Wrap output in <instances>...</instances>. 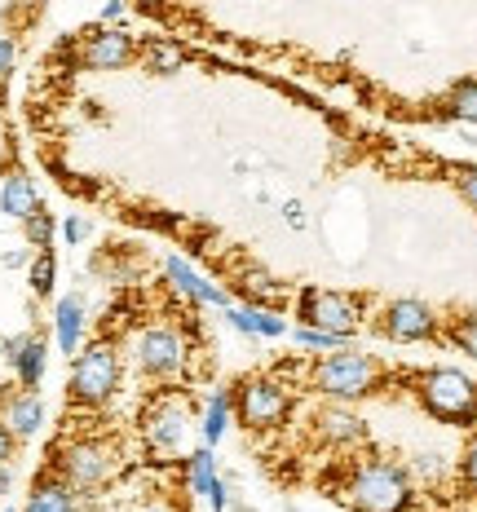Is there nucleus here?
Returning <instances> with one entry per match:
<instances>
[{
    "instance_id": "f257e3e1",
    "label": "nucleus",
    "mask_w": 477,
    "mask_h": 512,
    "mask_svg": "<svg viewBox=\"0 0 477 512\" xmlns=\"http://www.w3.org/2000/svg\"><path fill=\"white\" fill-rule=\"evenodd\" d=\"M385 380V367H380L363 349H332V354H318V362L310 367V389L323 393L332 402H358L367 393L380 389Z\"/></svg>"
},
{
    "instance_id": "f03ea898",
    "label": "nucleus",
    "mask_w": 477,
    "mask_h": 512,
    "mask_svg": "<svg viewBox=\"0 0 477 512\" xmlns=\"http://www.w3.org/2000/svg\"><path fill=\"white\" fill-rule=\"evenodd\" d=\"M332 499H345L354 512H407L411 504V482L398 464L389 460H363L349 468L341 495Z\"/></svg>"
},
{
    "instance_id": "7ed1b4c3",
    "label": "nucleus",
    "mask_w": 477,
    "mask_h": 512,
    "mask_svg": "<svg viewBox=\"0 0 477 512\" xmlns=\"http://www.w3.org/2000/svg\"><path fill=\"white\" fill-rule=\"evenodd\" d=\"M416 393H420V407L442 424H460L469 429L477 424V380H469L464 371L455 367H433L416 376Z\"/></svg>"
},
{
    "instance_id": "20e7f679",
    "label": "nucleus",
    "mask_w": 477,
    "mask_h": 512,
    "mask_svg": "<svg viewBox=\"0 0 477 512\" xmlns=\"http://www.w3.org/2000/svg\"><path fill=\"white\" fill-rule=\"evenodd\" d=\"M296 318L305 327H323L332 336L354 340V332L363 327V296L341 292V287H305L296 296Z\"/></svg>"
},
{
    "instance_id": "39448f33",
    "label": "nucleus",
    "mask_w": 477,
    "mask_h": 512,
    "mask_svg": "<svg viewBox=\"0 0 477 512\" xmlns=\"http://www.w3.org/2000/svg\"><path fill=\"white\" fill-rule=\"evenodd\" d=\"M115 389H120V354L111 340H93L89 349H80L76 367H71V402L102 407L115 398Z\"/></svg>"
},
{
    "instance_id": "423d86ee",
    "label": "nucleus",
    "mask_w": 477,
    "mask_h": 512,
    "mask_svg": "<svg viewBox=\"0 0 477 512\" xmlns=\"http://www.w3.org/2000/svg\"><path fill=\"white\" fill-rule=\"evenodd\" d=\"M235 411H239V424L252 433L279 429L292 411V393L279 376H248L235 393Z\"/></svg>"
},
{
    "instance_id": "0eeeda50",
    "label": "nucleus",
    "mask_w": 477,
    "mask_h": 512,
    "mask_svg": "<svg viewBox=\"0 0 477 512\" xmlns=\"http://www.w3.org/2000/svg\"><path fill=\"white\" fill-rule=\"evenodd\" d=\"M438 323H442V318L433 314L424 301H416V296H402V301H389L385 309H380L376 332L385 340H394V345H424V340L438 336Z\"/></svg>"
},
{
    "instance_id": "6e6552de",
    "label": "nucleus",
    "mask_w": 477,
    "mask_h": 512,
    "mask_svg": "<svg viewBox=\"0 0 477 512\" xmlns=\"http://www.w3.org/2000/svg\"><path fill=\"white\" fill-rule=\"evenodd\" d=\"M133 58H137V40L129 31H115V27H102V31H93V36H84L76 49V67H84V71H124Z\"/></svg>"
},
{
    "instance_id": "1a4fd4ad",
    "label": "nucleus",
    "mask_w": 477,
    "mask_h": 512,
    "mask_svg": "<svg viewBox=\"0 0 477 512\" xmlns=\"http://www.w3.org/2000/svg\"><path fill=\"white\" fill-rule=\"evenodd\" d=\"M186 362V345L173 327H146L137 336V367L146 371L151 380H173Z\"/></svg>"
},
{
    "instance_id": "9d476101",
    "label": "nucleus",
    "mask_w": 477,
    "mask_h": 512,
    "mask_svg": "<svg viewBox=\"0 0 477 512\" xmlns=\"http://www.w3.org/2000/svg\"><path fill=\"white\" fill-rule=\"evenodd\" d=\"M111 468H115V455H111V446H102V442H76L62 451V482L71 490L102 486L106 477H111Z\"/></svg>"
},
{
    "instance_id": "9b49d317",
    "label": "nucleus",
    "mask_w": 477,
    "mask_h": 512,
    "mask_svg": "<svg viewBox=\"0 0 477 512\" xmlns=\"http://www.w3.org/2000/svg\"><path fill=\"white\" fill-rule=\"evenodd\" d=\"M186 424H190V415H186L182 402H155L151 415L142 420L146 446H151L155 455H173V451H182V442H186Z\"/></svg>"
},
{
    "instance_id": "f8f14e48",
    "label": "nucleus",
    "mask_w": 477,
    "mask_h": 512,
    "mask_svg": "<svg viewBox=\"0 0 477 512\" xmlns=\"http://www.w3.org/2000/svg\"><path fill=\"white\" fill-rule=\"evenodd\" d=\"M5 358L9 367H14V376L23 389H36L40 380H45V367H49V345L40 336H9L5 345Z\"/></svg>"
},
{
    "instance_id": "ddd939ff",
    "label": "nucleus",
    "mask_w": 477,
    "mask_h": 512,
    "mask_svg": "<svg viewBox=\"0 0 477 512\" xmlns=\"http://www.w3.org/2000/svg\"><path fill=\"white\" fill-rule=\"evenodd\" d=\"M164 279L177 287V292L186 296V301H195V305H221L226 309L230 301H226V292H221L217 283H208L204 274L195 270L190 261H182V256H164Z\"/></svg>"
},
{
    "instance_id": "4468645a",
    "label": "nucleus",
    "mask_w": 477,
    "mask_h": 512,
    "mask_svg": "<svg viewBox=\"0 0 477 512\" xmlns=\"http://www.w3.org/2000/svg\"><path fill=\"white\" fill-rule=\"evenodd\" d=\"M0 407H5V424L9 433L23 442V437H36L40 424H45V402H40L36 389H18V393H0Z\"/></svg>"
},
{
    "instance_id": "2eb2a0df",
    "label": "nucleus",
    "mask_w": 477,
    "mask_h": 512,
    "mask_svg": "<svg viewBox=\"0 0 477 512\" xmlns=\"http://www.w3.org/2000/svg\"><path fill=\"white\" fill-rule=\"evenodd\" d=\"M314 433L323 437L327 446H354V442H363L367 437V424L358 420L345 402H332V407H323L314 415Z\"/></svg>"
},
{
    "instance_id": "dca6fc26",
    "label": "nucleus",
    "mask_w": 477,
    "mask_h": 512,
    "mask_svg": "<svg viewBox=\"0 0 477 512\" xmlns=\"http://www.w3.org/2000/svg\"><path fill=\"white\" fill-rule=\"evenodd\" d=\"M36 208H40V195H36V181L27 173H9L0 181V212L9 221H27Z\"/></svg>"
},
{
    "instance_id": "f3484780",
    "label": "nucleus",
    "mask_w": 477,
    "mask_h": 512,
    "mask_svg": "<svg viewBox=\"0 0 477 512\" xmlns=\"http://www.w3.org/2000/svg\"><path fill=\"white\" fill-rule=\"evenodd\" d=\"M53 332H58L62 354H80V336H84V301L80 296H62L53 309Z\"/></svg>"
},
{
    "instance_id": "a211bd4d",
    "label": "nucleus",
    "mask_w": 477,
    "mask_h": 512,
    "mask_svg": "<svg viewBox=\"0 0 477 512\" xmlns=\"http://www.w3.org/2000/svg\"><path fill=\"white\" fill-rule=\"evenodd\" d=\"M137 58H142V67L151 71V76H177V71L186 67V49L177 45V40H164V36L146 40V45L137 49Z\"/></svg>"
},
{
    "instance_id": "6ab92c4d",
    "label": "nucleus",
    "mask_w": 477,
    "mask_h": 512,
    "mask_svg": "<svg viewBox=\"0 0 477 512\" xmlns=\"http://www.w3.org/2000/svg\"><path fill=\"white\" fill-rule=\"evenodd\" d=\"M230 420H235V398L226 389H212L204 402V420H199V433H204V446H217L221 437L230 433Z\"/></svg>"
},
{
    "instance_id": "aec40b11",
    "label": "nucleus",
    "mask_w": 477,
    "mask_h": 512,
    "mask_svg": "<svg viewBox=\"0 0 477 512\" xmlns=\"http://www.w3.org/2000/svg\"><path fill=\"white\" fill-rule=\"evenodd\" d=\"M27 512H76V495L62 477H36L31 486V499H27Z\"/></svg>"
},
{
    "instance_id": "412c9836",
    "label": "nucleus",
    "mask_w": 477,
    "mask_h": 512,
    "mask_svg": "<svg viewBox=\"0 0 477 512\" xmlns=\"http://www.w3.org/2000/svg\"><path fill=\"white\" fill-rule=\"evenodd\" d=\"M186 482L195 495L208 499V490L217 486V455H212V446H199V451L186 460Z\"/></svg>"
},
{
    "instance_id": "4be33fe9",
    "label": "nucleus",
    "mask_w": 477,
    "mask_h": 512,
    "mask_svg": "<svg viewBox=\"0 0 477 512\" xmlns=\"http://www.w3.org/2000/svg\"><path fill=\"white\" fill-rule=\"evenodd\" d=\"M288 336H292L296 349H305V354H332V349L349 345L345 336H332V332H323V327H305V323H296Z\"/></svg>"
},
{
    "instance_id": "5701e85b",
    "label": "nucleus",
    "mask_w": 477,
    "mask_h": 512,
    "mask_svg": "<svg viewBox=\"0 0 477 512\" xmlns=\"http://www.w3.org/2000/svg\"><path fill=\"white\" fill-rule=\"evenodd\" d=\"M447 115L451 120H460V124H477V80H460V84H451V93H447Z\"/></svg>"
},
{
    "instance_id": "b1692460",
    "label": "nucleus",
    "mask_w": 477,
    "mask_h": 512,
    "mask_svg": "<svg viewBox=\"0 0 477 512\" xmlns=\"http://www.w3.org/2000/svg\"><path fill=\"white\" fill-rule=\"evenodd\" d=\"M31 292L36 296H53V283H58V261H53L49 248H40L36 256H31Z\"/></svg>"
},
{
    "instance_id": "393cba45",
    "label": "nucleus",
    "mask_w": 477,
    "mask_h": 512,
    "mask_svg": "<svg viewBox=\"0 0 477 512\" xmlns=\"http://www.w3.org/2000/svg\"><path fill=\"white\" fill-rule=\"evenodd\" d=\"M447 340L460 349V354L477 358V314H455L447 323Z\"/></svg>"
},
{
    "instance_id": "a878e982",
    "label": "nucleus",
    "mask_w": 477,
    "mask_h": 512,
    "mask_svg": "<svg viewBox=\"0 0 477 512\" xmlns=\"http://www.w3.org/2000/svg\"><path fill=\"white\" fill-rule=\"evenodd\" d=\"M23 239L31 243V248H49L53 243V212H45V208L31 212V217L23 221Z\"/></svg>"
},
{
    "instance_id": "bb28decb",
    "label": "nucleus",
    "mask_w": 477,
    "mask_h": 512,
    "mask_svg": "<svg viewBox=\"0 0 477 512\" xmlns=\"http://www.w3.org/2000/svg\"><path fill=\"white\" fill-rule=\"evenodd\" d=\"M252 314H257V336H265V340L288 336V323L279 318V309H261V305H252Z\"/></svg>"
},
{
    "instance_id": "cd10ccee",
    "label": "nucleus",
    "mask_w": 477,
    "mask_h": 512,
    "mask_svg": "<svg viewBox=\"0 0 477 512\" xmlns=\"http://www.w3.org/2000/svg\"><path fill=\"white\" fill-rule=\"evenodd\" d=\"M455 190H460L464 204L477 212V164H460V168H455Z\"/></svg>"
},
{
    "instance_id": "c85d7f7f",
    "label": "nucleus",
    "mask_w": 477,
    "mask_h": 512,
    "mask_svg": "<svg viewBox=\"0 0 477 512\" xmlns=\"http://www.w3.org/2000/svg\"><path fill=\"white\" fill-rule=\"evenodd\" d=\"M226 318L239 336H257V314H252V305H226Z\"/></svg>"
},
{
    "instance_id": "c756f323",
    "label": "nucleus",
    "mask_w": 477,
    "mask_h": 512,
    "mask_svg": "<svg viewBox=\"0 0 477 512\" xmlns=\"http://www.w3.org/2000/svg\"><path fill=\"white\" fill-rule=\"evenodd\" d=\"M460 473H464V486L477 490V433L469 437V446H464V455H460Z\"/></svg>"
},
{
    "instance_id": "7c9ffc66",
    "label": "nucleus",
    "mask_w": 477,
    "mask_h": 512,
    "mask_svg": "<svg viewBox=\"0 0 477 512\" xmlns=\"http://www.w3.org/2000/svg\"><path fill=\"white\" fill-rule=\"evenodd\" d=\"M62 239H67L71 248H80V243L89 239V221H84V217H67V221H62Z\"/></svg>"
},
{
    "instance_id": "2f4dec72",
    "label": "nucleus",
    "mask_w": 477,
    "mask_h": 512,
    "mask_svg": "<svg viewBox=\"0 0 477 512\" xmlns=\"http://www.w3.org/2000/svg\"><path fill=\"white\" fill-rule=\"evenodd\" d=\"M283 221H288V230H305V204L301 199H288V204H283Z\"/></svg>"
},
{
    "instance_id": "473e14b6",
    "label": "nucleus",
    "mask_w": 477,
    "mask_h": 512,
    "mask_svg": "<svg viewBox=\"0 0 477 512\" xmlns=\"http://www.w3.org/2000/svg\"><path fill=\"white\" fill-rule=\"evenodd\" d=\"M14 62H18V45L5 36V40H0V80H5L9 71H14Z\"/></svg>"
},
{
    "instance_id": "72a5a7b5",
    "label": "nucleus",
    "mask_w": 477,
    "mask_h": 512,
    "mask_svg": "<svg viewBox=\"0 0 477 512\" xmlns=\"http://www.w3.org/2000/svg\"><path fill=\"white\" fill-rule=\"evenodd\" d=\"M14 446H18V437L9 433V424H5V420H0V464L14 460Z\"/></svg>"
},
{
    "instance_id": "f704fd0d",
    "label": "nucleus",
    "mask_w": 477,
    "mask_h": 512,
    "mask_svg": "<svg viewBox=\"0 0 477 512\" xmlns=\"http://www.w3.org/2000/svg\"><path fill=\"white\" fill-rule=\"evenodd\" d=\"M0 265H5V270H18V265H27V248H9L5 256H0Z\"/></svg>"
},
{
    "instance_id": "c9c22d12",
    "label": "nucleus",
    "mask_w": 477,
    "mask_h": 512,
    "mask_svg": "<svg viewBox=\"0 0 477 512\" xmlns=\"http://www.w3.org/2000/svg\"><path fill=\"white\" fill-rule=\"evenodd\" d=\"M124 18V0H106L102 5V23H120Z\"/></svg>"
},
{
    "instance_id": "e433bc0d",
    "label": "nucleus",
    "mask_w": 477,
    "mask_h": 512,
    "mask_svg": "<svg viewBox=\"0 0 477 512\" xmlns=\"http://www.w3.org/2000/svg\"><path fill=\"white\" fill-rule=\"evenodd\" d=\"M9 486H14V468H9V464H0V499L9 495Z\"/></svg>"
},
{
    "instance_id": "4c0bfd02",
    "label": "nucleus",
    "mask_w": 477,
    "mask_h": 512,
    "mask_svg": "<svg viewBox=\"0 0 477 512\" xmlns=\"http://www.w3.org/2000/svg\"><path fill=\"white\" fill-rule=\"evenodd\" d=\"M23 5H31V9H40V5H45V0H23Z\"/></svg>"
},
{
    "instance_id": "58836bf2",
    "label": "nucleus",
    "mask_w": 477,
    "mask_h": 512,
    "mask_svg": "<svg viewBox=\"0 0 477 512\" xmlns=\"http://www.w3.org/2000/svg\"><path fill=\"white\" fill-rule=\"evenodd\" d=\"M235 512H252V508H235Z\"/></svg>"
},
{
    "instance_id": "ea45409f",
    "label": "nucleus",
    "mask_w": 477,
    "mask_h": 512,
    "mask_svg": "<svg viewBox=\"0 0 477 512\" xmlns=\"http://www.w3.org/2000/svg\"><path fill=\"white\" fill-rule=\"evenodd\" d=\"M5 512H14V508H5Z\"/></svg>"
}]
</instances>
